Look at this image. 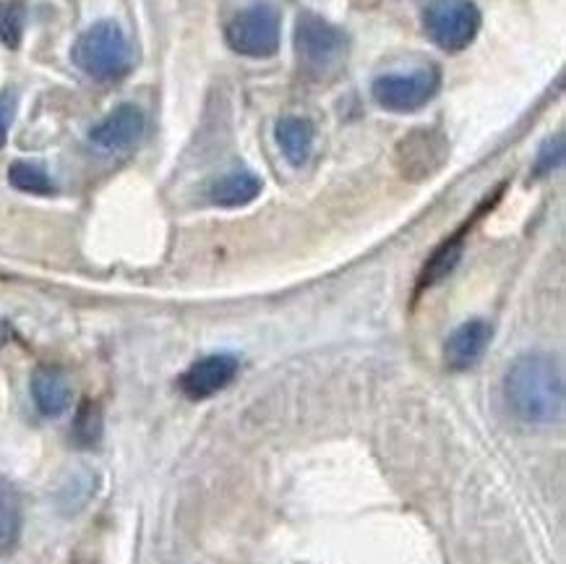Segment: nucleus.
I'll list each match as a JSON object with an SVG mask.
<instances>
[{
  "label": "nucleus",
  "instance_id": "obj_13",
  "mask_svg": "<svg viewBox=\"0 0 566 564\" xmlns=\"http://www.w3.org/2000/svg\"><path fill=\"white\" fill-rule=\"evenodd\" d=\"M261 194V178L249 170H235L209 186V201L217 207H245Z\"/></svg>",
  "mask_w": 566,
  "mask_h": 564
},
{
  "label": "nucleus",
  "instance_id": "obj_11",
  "mask_svg": "<svg viewBox=\"0 0 566 564\" xmlns=\"http://www.w3.org/2000/svg\"><path fill=\"white\" fill-rule=\"evenodd\" d=\"M29 387H32V400L38 405V410L48 418L65 414V408L71 405V397H74L69 376L55 366H40L32 374V385Z\"/></svg>",
  "mask_w": 566,
  "mask_h": 564
},
{
  "label": "nucleus",
  "instance_id": "obj_12",
  "mask_svg": "<svg viewBox=\"0 0 566 564\" xmlns=\"http://www.w3.org/2000/svg\"><path fill=\"white\" fill-rule=\"evenodd\" d=\"M274 136H277L282 155L287 157L290 165L301 168L303 163H308L311 152H314V142H316V128L308 118H301V115H287V118H282L277 123Z\"/></svg>",
  "mask_w": 566,
  "mask_h": 564
},
{
  "label": "nucleus",
  "instance_id": "obj_18",
  "mask_svg": "<svg viewBox=\"0 0 566 564\" xmlns=\"http://www.w3.org/2000/svg\"><path fill=\"white\" fill-rule=\"evenodd\" d=\"M562 160H564V139L562 136H556V139H551L546 147H543L538 165H535V176H546V173L558 168Z\"/></svg>",
  "mask_w": 566,
  "mask_h": 564
},
{
  "label": "nucleus",
  "instance_id": "obj_10",
  "mask_svg": "<svg viewBox=\"0 0 566 564\" xmlns=\"http://www.w3.org/2000/svg\"><path fill=\"white\" fill-rule=\"evenodd\" d=\"M493 340V327L483 320H470L449 335L444 345L447 366L454 372H468L485 356Z\"/></svg>",
  "mask_w": 566,
  "mask_h": 564
},
{
  "label": "nucleus",
  "instance_id": "obj_7",
  "mask_svg": "<svg viewBox=\"0 0 566 564\" xmlns=\"http://www.w3.org/2000/svg\"><path fill=\"white\" fill-rule=\"evenodd\" d=\"M238 368H241V361H238V356H232V353H212V356L193 361L180 374V393L188 400H207V397L222 393L224 387L232 385V379L238 376Z\"/></svg>",
  "mask_w": 566,
  "mask_h": 564
},
{
  "label": "nucleus",
  "instance_id": "obj_6",
  "mask_svg": "<svg viewBox=\"0 0 566 564\" xmlns=\"http://www.w3.org/2000/svg\"><path fill=\"white\" fill-rule=\"evenodd\" d=\"M347 38L343 29L329 21L316 17V13L303 11L295 21V53L308 69H329L345 55Z\"/></svg>",
  "mask_w": 566,
  "mask_h": 564
},
{
  "label": "nucleus",
  "instance_id": "obj_17",
  "mask_svg": "<svg viewBox=\"0 0 566 564\" xmlns=\"http://www.w3.org/2000/svg\"><path fill=\"white\" fill-rule=\"evenodd\" d=\"M27 3L24 0H0V45L17 50L24 38Z\"/></svg>",
  "mask_w": 566,
  "mask_h": 564
},
{
  "label": "nucleus",
  "instance_id": "obj_2",
  "mask_svg": "<svg viewBox=\"0 0 566 564\" xmlns=\"http://www.w3.org/2000/svg\"><path fill=\"white\" fill-rule=\"evenodd\" d=\"M71 58L86 76L97 82H115L126 76L134 63L126 32L115 21H97L84 29L71 48Z\"/></svg>",
  "mask_w": 566,
  "mask_h": 564
},
{
  "label": "nucleus",
  "instance_id": "obj_21",
  "mask_svg": "<svg viewBox=\"0 0 566 564\" xmlns=\"http://www.w3.org/2000/svg\"><path fill=\"white\" fill-rule=\"evenodd\" d=\"M6 343H9V330H6V324L0 322V348H3Z\"/></svg>",
  "mask_w": 566,
  "mask_h": 564
},
{
  "label": "nucleus",
  "instance_id": "obj_4",
  "mask_svg": "<svg viewBox=\"0 0 566 564\" xmlns=\"http://www.w3.org/2000/svg\"><path fill=\"white\" fill-rule=\"evenodd\" d=\"M481 11L473 0H433L423 13L428 38L447 53H460L473 45L481 32Z\"/></svg>",
  "mask_w": 566,
  "mask_h": 564
},
{
  "label": "nucleus",
  "instance_id": "obj_9",
  "mask_svg": "<svg viewBox=\"0 0 566 564\" xmlns=\"http://www.w3.org/2000/svg\"><path fill=\"white\" fill-rule=\"evenodd\" d=\"M399 168L412 180H420L426 176H433L447 160V142L444 136L433 132H418L410 134L408 139L399 144Z\"/></svg>",
  "mask_w": 566,
  "mask_h": 564
},
{
  "label": "nucleus",
  "instance_id": "obj_19",
  "mask_svg": "<svg viewBox=\"0 0 566 564\" xmlns=\"http://www.w3.org/2000/svg\"><path fill=\"white\" fill-rule=\"evenodd\" d=\"M76 434L82 437V442H92V439L99 437V410L94 408V405H84V408L78 410Z\"/></svg>",
  "mask_w": 566,
  "mask_h": 564
},
{
  "label": "nucleus",
  "instance_id": "obj_1",
  "mask_svg": "<svg viewBox=\"0 0 566 564\" xmlns=\"http://www.w3.org/2000/svg\"><path fill=\"white\" fill-rule=\"evenodd\" d=\"M504 400L520 424L548 426L564 416V372L551 353H522L504 374Z\"/></svg>",
  "mask_w": 566,
  "mask_h": 564
},
{
  "label": "nucleus",
  "instance_id": "obj_3",
  "mask_svg": "<svg viewBox=\"0 0 566 564\" xmlns=\"http://www.w3.org/2000/svg\"><path fill=\"white\" fill-rule=\"evenodd\" d=\"M224 40L232 53L245 58H272L280 50L282 21L270 3H256L238 11L224 27Z\"/></svg>",
  "mask_w": 566,
  "mask_h": 564
},
{
  "label": "nucleus",
  "instance_id": "obj_15",
  "mask_svg": "<svg viewBox=\"0 0 566 564\" xmlns=\"http://www.w3.org/2000/svg\"><path fill=\"white\" fill-rule=\"evenodd\" d=\"M21 536V502L9 483L0 481V554H9Z\"/></svg>",
  "mask_w": 566,
  "mask_h": 564
},
{
  "label": "nucleus",
  "instance_id": "obj_8",
  "mask_svg": "<svg viewBox=\"0 0 566 564\" xmlns=\"http://www.w3.org/2000/svg\"><path fill=\"white\" fill-rule=\"evenodd\" d=\"M144 113L136 105H118L92 128L90 142L103 152H123L144 136Z\"/></svg>",
  "mask_w": 566,
  "mask_h": 564
},
{
  "label": "nucleus",
  "instance_id": "obj_14",
  "mask_svg": "<svg viewBox=\"0 0 566 564\" xmlns=\"http://www.w3.org/2000/svg\"><path fill=\"white\" fill-rule=\"evenodd\" d=\"M468 228L470 226H464L462 230H457L452 238H447V241L441 243L431 257H428V262L423 264V270H420L418 291H428V288H433V285H437V282H441V280L449 278V274L454 272V267L460 264V259H462L464 233H468Z\"/></svg>",
  "mask_w": 566,
  "mask_h": 564
},
{
  "label": "nucleus",
  "instance_id": "obj_16",
  "mask_svg": "<svg viewBox=\"0 0 566 564\" xmlns=\"http://www.w3.org/2000/svg\"><path fill=\"white\" fill-rule=\"evenodd\" d=\"M9 180L17 191L34 194V197H50V194L55 191V184L53 178H50V173L42 168V165L29 163V160L13 163L9 168Z\"/></svg>",
  "mask_w": 566,
  "mask_h": 564
},
{
  "label": "nucleus",
  "instance_id": "obj_20",
  "mask_svg": "<svg viewBox=\"0 0 566 564\" xmlns=\"http://www.w3.org/2000/svg\"><path fill=\"white\" fill-rule=\"evenodd\" d=\"M13 121V97L9 92H0V147L9 139V128Z\"/></svg>",
  "mask_w": 566,
  "mask_h": 564
},
{
  "label": "nucleus",
  "instance_id": "obj_5",
  "mask_svg": "<svg viewBox=\"0 0 566 564\" xmlns=\"http://www.w3.org/2000/svg\"><path fill=\"white\" fill-rule=\"evenodd\" d=\"M441 86L437 69H416L402 74H384L371 84L374 100L389 113H416L433 100Z\"/></svg>",
  "mask_w": 566,
  "mask_h": 564
}]
</instances>
